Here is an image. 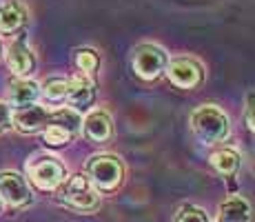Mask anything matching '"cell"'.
Segmentation results:
<instances>
[{
  "mask_svg": "<svg viewBox=\"0 0 255 222\" xmlns=\"http://www.w3.org/2000/svg\"><path fill=\"white\" fill-rule=\"evenodd\" d=\"M191 127L195 136L204 142H222L231 133V122L229 116L215 105H202L191 116Z\"/></svg>",
  "mask_w": 255,
  "mask_h": 222,
  "instance_id": "1",
  "label": "cell"
},
{
  "mask_svg": "<svg viewBox=\"0 0 255 222\" xmlns=\"http://www.w3.org/2000/svg\"><path fill=\"white\" fill-rule=\"evenodd\" d=\"M87 174H89L91 185H96L98 189L114 191L116 187H120L122 178H125V167L118 156L100 154L87 160Z\"/></svg>",
  "mask_w": 255,
  "mask_h": 222,
  "instance_id": "2",
  "label": "cell"
},
{
  "mask_svg": "<svg viewBox=\"0 0 255 222\" xmlns=\"http://www.w3.org/2000/svg\"><path fill=\"white\" fill-rule=\"evenodd\" d=\"M27 171H29V178L33 180V185L45 191H51V189H56L58 185H62V180H65V176H67L65 167L51 156L36 158L33 162H29Z\"/></svg>",
  "mask_w": 255,
  "mask_h": 222,
  "instance_id": "3",
  "label": "cell"
},
{
  "mask_svg": "<svg viewBox=\"0 0 255 222\" xmlns=\"http://www.w3.org/2000/svg\"><path fill=\"white\" fill-rule=\"evenodd\" d=\"M166 69V53L158 44H138L133 51V71L144 80H153Z\"/></svg>",
  "mask_w": 255,
  "mask_h": 222,
  "instance_id": "4",
  "label": "cell"
},
{
  "mask_svg": "<svg viewBox=\"0 0 255 222\" xmlns=\"http://www.w3.org/2000/svg\"><path fill=\"white\" fill-rule=\"evenodd\" d=\"M65 200L69 202L71 207L80 209V211H91L100 205V196H98V191L93 189L89 178L82 176V174H78V176H73V178L67 180Z\"/></svg>",
  "mask_w": 255,
  "mask_h": 222,
  "instance_id": "5",
  "label": "cell"
},
{
  "mask_svg": "<svg viewBox=\"0 0 255 222\" xmlns=\"http://www.w3.org/2000/svg\"><path fill=\"white\" fill-rule=\"evenodd\" d=\"M166 76H169V80L173 82L175 87L195 89L202 82L204 71H202V67L195 60H191V58H178V60H173L171 65H166Z\"/></svg>",
  "mask_w": 255,
  "mask_h": 222,
  "instance_id": "6",
  "label": "cell"
},
{
  "mask_svg": "<svg viewBox=\"0 0 255 222\" xmlns=\"http://www.w3.org/2000/svg\"><path fill=\"white\" fill-rule=\"evenodd\" d=\"M0 196L11 207H22L31 200V191H29L24 178L18 174H11V171L0 174Z\"/></svg>",
  "mask_w": 255,
  "mask_h": 222,
  "instance_id": "7",
  "label": "cell"
},
{
  "mask_svg": "<svg viewBox=\"0 0 255 222\" xmlns=\"http://www.w3.org/2000/svg\"><path fill=\"white\" fill-rule=\"evenodd\" d=\"M13 125L18 131L22 133H33L38 129H42L45 125H49V111L42 109L38 105H29V107H20L16 113L11 116Z\"/></svg>",
  "mask_w": 255,
  "mask_h": 222,
  "instance_id": "8",
  "label": "cell"
},
{
  "mask_svg": "<svg viewBox=\"0 0 255 222\" xmlns=\"http://www.w3.org/2000/svg\"><path fill=\"white\" fill-rule=\"evenodd\" d=\"M7 62L16 76H29V73L36 69V58L29 51V47L24 44V40H13L9 44V53H7Z\"/></svg>",
  "mask_w": 255,
  "mask_h": 222,
  "instance_id": "9",
  "label": "cell"
},
{
  "mask_svg": "<svg viewBox=\"0 0 255 222\" xmlns=\"http://www.w3.org/2000/svg\"><path fill=\"white\" fill-rule=\"evenodd\" d=\"M85 133L87 138L93 142H105L111 138L114 133V122H111V116L107 111L98 109V111H91L85 120Z\"/></svg>",
  "mask_w": 255,
  "mask_h": 222,
  "instance_id": "10",
  "label": "cell"
},
{
  "mask_svg": "<svg viewBox=\"0 0 255 222\" xmlns=\"http://www.w3.org/2000/svg\"><path fill=\"white\" fill-rule=\"evenodd\" d=\"M249 220H251V207L244 198L233 196V198L222 202L218 222H249Z\"/></svg>",
  "mask_w": 255,
  "mask_h": 222,
  "instance_id": "11",
  "label": "cell"
},
{
  "mask_svg": "<svg viewBox=\"0 0 255 222\" xmlns=\"http://www.w3.org/2000/svg\"><path fill=\"white\" fill-rule=\"evenodd\" d=\"M67 98L73 105V109H87L93 102V98H96V89H93L91 80H87V78H73V80H69Z\"/></svg>",
  "mask_w": 255,
  "mask_h": 222,
  "instance_id": "12",
  "label": "cell"
},
{
  "mask_svg": "<svg viewBox=\"0 0 255 222\" xmlns=\"http://www.w3.org/2000/svg\"><path fill=\"white\" fill-rule=\"evenodd\" d=\"M24 24V7L20 2H9L0 4V31L9 33V31H16L18 27Z\"/></svg>",
  "mask_w": 255,
  "mask_h": 222,
  "instance_id": "13",
  "label": "cell"
},
{
  "mask_svg": "<svg viewBox=\"0 0 255 222\" xmlns=\"http://www.w3.org/2000/svg\"><path fill=\"white\" fill-rule=\"evenodd\" d=\"M40 96V87L33 80H16L11 85V91H9V98H11L13 105L18 107H29L36 102V98Z\"/></svg>",
  "mask_w": 255,
  "mask_h": 222,
  "instance_id": "14",
  "label": "cell"
},
{
  "mask_svg": "<svg viewBox=\"0 0 255 222\" xmlns=\"http://www.w3.org/2000/svg\"><path fill=\"white\" fill-rule=\"evenodd\" d=\"M211 162H213V167L222 176H235L240 169V156H238V151H233V149L215 151V154L211 156Z\"/></svg>",
  "mask_w": 255,
  "mask_h": 222,
  "instance_id": "15",
  "label": "cell"
},
{
  "mask_svg": "<svg viewBox=\"0 0 255 222\" xmlns=\"http://www.w3.org/2000/svg\"><path fill=\"white\" fill-rule=\"evenodd\" d=\"M49 125L62 127V129L69 131L71 136H76V133L80 131L82 118L78 116V111H76V109H58V111L49 113Z\"/></svg>",
  "mask_w": 255,
  "mask_h": 222,
  "instance_id": "16",
  "label": "cell"
},
{
  "mask_svg": "<svg viewBox=\"0 0 255 222\" xmlns=\"http://www.w3.org/2000/svg\"><path fill=\"white\" fill-rule=\"evenodd\" d=\"M67 91H69V80H62V78H51V80H47L45 87H42V96L53 102L67 98Z\"/></svg>",
  "mask_w": 255,
  "mask_h": 222,
  "instance_id": "17",
  "label": "cell"
},
{
  "mask_svg": "<svg viewBox=\"0 0 255 222\" xmlns=\"http://www.w3.org/2000/svg\"><path fill=\"white\" fill-rule=\"evenodd\" d=\"M173 222H211V220L204 209H200V207H195V205H184L178 209Z\"/></svg>",
  "mask_w": 255,
  "mask_h": 222,
  "instance_id": "18",
  "label": "cell"
},
{
  "mask_svg": "<svg viewBox=\"0 0 255 222\" xmlns=\"http://www.w3.org/2000/svg\"><path fill=\"white\" fill-rule=\"evenodd\" d=\"M76 65L78 69H82L85 73H93L100 65V58L93 49H78L76 51Z\"/></svg>",
  "mask_w": 255,
  "mask_h": 222,
  "instance_id": "19",
  "label": "cell"
},
{
  "mask_svg": "<svg viewBox=\"0 0 255 222\" xmlns=\"http://www.w3.org/2000/svg\"><path fill=\"white\" fill-rule=\"evenodd\" d=\"M42 136H45V142H47V145H51V147L67 145V142L71 140V133L65 131L62 127H56V125H49Z\"/></svg>",
  "mask_w": 255,
  "mask_h": 222,
  "instance_id": "20",
  "label": "cell"
},
{
  "mask_svg": "<svg viewBox=\"0 0 255 222\" xmlns=\"http://www.w3.org/2000/svg\"><path fill=\"white\" fill-rule=\"evenodd\" d=\"M247 125L255 131V93H249L247 98Z\"/></svg>",
  "mask_w": 255,
  "mask_h": 222,
  "instance_id": "21",
  "label": "cell"
},
{
  "mask_svg": "<svg viewBox=\"0 0 255 222\" xmlns=\"http://www.w3.org/2000/svg\"><path fill=\"white\" fill-rule=\"evenodd\" d=\"M9 122H11V109H9L4 102H0V131H2Z\"/></svg>",
  "mask_w": 255,
  "mask_h": 222,
  "instance_id": "22",
  "label": "cell"
}]
</instances>
